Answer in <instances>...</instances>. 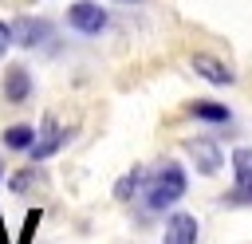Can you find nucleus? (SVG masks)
<instances>
[{
    "label": "nucleus",
    "instance_id": "obj_4",
    "mask_svg": "<svg viewBox=\"0 0 252 244\" xmlns=\"http://www.w3.org/2000/svg\"><path fill=\"white\" fill-rule=\"evenodd\" d=\"M12 31H16V43H20V47H28V51L47 47V43L55 39V28H51L43 16H20V20L12 24Z\"/></svg>",
    "mask_w": 252,
    "mask_h": 244
},
{
    "label": "nucleus",
    "instance_id": "obj_12",
    "mask_svg": "<svg viewBox=\"0 0 252 244\" xmlns=\"http://www.w3.org/2000/svg\"><path fill=\"white\" fill-rule=\"evenodd\" d=\"M142 185H146V169L134 165L130 173H122V177L114 181V201H134V197H142Z\"/></svg>",
    "mask_w": 252,
    "mask_h": 244
},
{
    "label": "nucleus",
    "instance_id": "obj_15",
    "mask_svg": "<svg viewBox=\"0 0 252 244\" xmlns=\"http://www.w3.org/2000/svg\"><path fill=\"white\" fill-rule=\"evenodd\" d=\"M118 4H138V0H118Z\"/></svg>",
    "mask_w": 252,
    "mask_h": 244
},
{
    "label": "nucleus",
    "instance_id": "obj_16",
    "mask_svg": "<svg viewBox=\"0 0 252 244\" xmlns=\"http://www.w3.org/2000/svg\"><path fill=\"white\" fill-rule=\"evenodd\" d=\"M0 181H4V165H0Z\"/></svg>",
    "mask_w": 252,
    "mask_h": 244
},
{
    "label": "nucleus",
    "instance_id": "obj_5",
    "mask_svg": "<svg viewBox=\"0 0 252 244\" xmlns=\"http://www.w3.org/2000/svg\"><path fill=\"white\" fill-rule=\"evenodd\" d=\"M67 24L75 31H83V35H98L106 28V8H98L94 0H75L67 8Z\"/></svg>",
    "mask_w": 252,
    "mask_h": 244
},
{
    "label": "nucleus",
    "instance_id": "obj_7",
    "mask_svg": "<svg viewBox=\"0 0 252 244\" xmlns=\"http://www.w3.org/2000/svg\"><path fill=\"white\" fill-rule=\"evenodd\" d=\"M0 91H4V102H12V106H20V102H28L32 98V75H28V67H8L4 71V83H0Z\"/></svg>",
    "mask_w": 252,
    "mask_h": 244
},
{
    "label": "nucleus",
    "instance_id": "obj_10",
    "mask_svg": "<svg viewBox=\"0 0 252 244\" xmlns=\"http://www.w3.org/2000/svg\"><path fill=\"white\" fill-rule=\"evenodd\" d=\"M189 114L197 122H213V126H228L232 122V110L224 102H213V98H193L189 102Z\"/></svg>",
    "mask_w": 252,
    "mask_h": 244
},
{
    "label": "nucleus",
    "instance_id": "obj_13",
    "mask_svg": "<svg viewBox=\"0 0 252 244\" xmlns=\"http://www.w3.org/2000/svg\"><path fill=\"white\" fill-rule=\"evenodd\" d=\"M0 138H4V146H8V150H24V153H28V146L35 142V126H28V122H16V126H8Z\"/></svg>",
    "mask_w": 252,
    "mask_h": 244
},
{
    "label": "nucleus",
    "instance_id": "obj_14",
    "mask_svg": "<svg viewBox=\"0 0 252 244\" xmlns=\"http://www.w3.org/2000/svg\"><path fill=\"white\" fill-rule=\"evenodd\" d=\"M12 43H16V31H12V24L0 20V59H4V51H8Z\"/></svg>",
    "mask_w": 252,
    "mask_h": 244
},
{
    "label": "nucleus",
    "instance_id": "obj_3",
    "mask_svg": "<svg viewBox=\"0 0 252 244\" xmlns=\"http://www.w3.org/2000/svg\"><path fill=\"white\" fill-rule=\"evenodd\" d=\"M63 146H67V130L47 114V118L39 122V130H35V142L28 146V157H32V161H47V157H55Z\"/></svg>",
    "mask_w": 252,
    "mask_h": 244
},
{
    "label": "nucleus",
    "instance_id": "obj_2",
    "mask_svg": "<svg viewBox=\"0 0 252 244\" xmlns=\"http://www.w3.org/2000/svg\"><path fill=\"white\" fill-rule=\"evenodd\" d=\"M232 173H236V185L220 197L224 205H248L252 209V150L248 146H240V150H232Z\"/></svg>",
    "mask_w": 252,
    "mask_h": 244
},
{
    "label": "nucleus",
    "instance_id": "obj_9",
    "mask_svg": "<svg viewBox=\"0 0 252 244\" xmlns=\"http://www.w3.org/2000/svg\"><path fill=\"white\" fill-rule=\"evenodd\" d=\"M201 79H209V83H217V87H228L236 75L228 71V63H220V59H213V55H193V63H189Z\"/></svg>",
    "mask_w": 252,
    "mask_h": 244
},
{
    "label": "nucleus",
    "instance_id": "obj_1",
    "mask_svg": "<svg viewBox=\"0 0 252 244\" xmlns=\"http://www.w3.org/2000/svg\"><path fill=\"white\" fill-rule=\"evenodd\" d=\"M185 169L177 161H161L158 169L146 173V185H142V201H146V213H161V209H173L181 197H185Z\"/></svg>",
    "mask_w": 252,
    "mask_h": 244
},
{
    "label": "nucleus",
    "instance_id": "obj_6",
    "mask_svg": "<svg viewBox=\"0 0 252 244\" xmlns=\"http://www.w3.org/2000/svg\"><path fill=\"white\" fill-rule=\"evenodd\" d=\"M185 150H189L197 173H205V177H213V173L224 165V157H220V150H217L213 138H193V142H185Z\"/></svg>",
    "mask_w": 252,
    "mask_h": 244
},
{
    "label": "nucleus",
    "instance_id": "obj_8",
    "mask_svg": "<svg viewBox=\"0 0 252 244\" xmlns=\"http://www.w3.org/2000/svg\"><path fill=\"white\" fill-rule=\"evenodd\" d=\"M161 244H197V216L193 213H173L161 228Z\"/></svg>",
    "mask_w": 252,
    "mask_h": 244
},
{
    "label": "nucleus",
    "instance_id": "obj_11",
    "mask_svg": "<svg viewBox=\"0 0 252 244\" xmlns=\"http://www.w3.org/2000/svg\"><path fill=\"white\" fill-rule=\"evenodd\" d=\"M43 181H47V177H43L39 161H32V165H24L20 173H12V177H8V189H12L16 197H28L32 189H43Z\"/></svg>",
    "mask_w": 252,
    "mask_h": 244
}]
</instances>
